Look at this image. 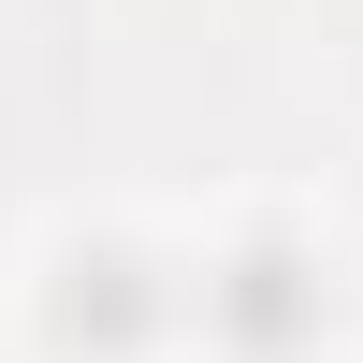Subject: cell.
<instances>
[{
    "instance_id": "1",
    "label": "cell",
    "mask_w": 363,
    "mask_h": 363,
    "mask_svg": "<svg viewBox=\"0 0 363 363\" xmlns=\"http://www.w3.org/2000/svg\"><path fill=\"white\" fill-rule=\"evenodd\" d=\"M320 320H335V277H320L306 233H233V247L203 262V335L233 363H306Z\"/></svg>"
},
{
    "instance_id": "2",
    "label": "cell",
    "mask_w": 363,
    "mask_h": 363,
    "mask_svg": "<svg viewBox=\"0 0 363 363\" xmlns=\"http://www.w3.org/2000/svg\"><path fill=\"white\" fill-rule=\"evenodd\" d=\"M160 320H174V277L145 247H58V277H44V349L58 363H145L160 349Z\"/></svg>"
}]
</instances>
